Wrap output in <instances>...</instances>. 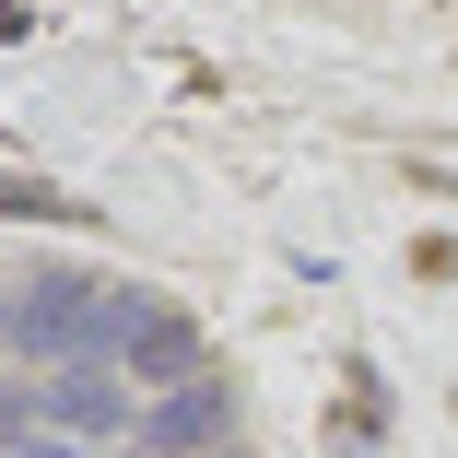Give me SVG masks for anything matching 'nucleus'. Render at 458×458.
<instances>
[{"instance_id": "f257e3e1", "label": "nucleus", "mask_w": 458, "mask_h": 458, "mask_svg": "<svg viewBox=\"0 0 458 458\" xmlns=\"http://www.w3.org/2000/svg\"><path fill=\"white\" fill-rule=\"evenodd\" d=\"M95 329H106V283H82V270H24L13 283V352H36L47 377L59 364H95Z\"/></svg>"}, {"instance_id": "f03ea898", "label": "nucleus", "mask_w": 458, "mask_h": 458, "mask_svg": "<svg viewBox=\"0 0 458 458\" xmlns=\"http://www.w3.org/2000/svg\"><path fill=\"white\" fill-rule=\"evenodd\" d=\"M224 435H235V388H224V377H189V388L141 400L130 458H224Z\"/></svg>"}, {"instance_id": "7ed1b4c3", "label": "nucleus", "mask_w": 458, "mask_h": 458, "mask_svg": "<svg viewBox=\"0 0 458 458\" xmlns=\"http://www.w3.org/2000/svg\"><path fill=\"white\" fill-rule=\"evenodd\" d=\"M47 435H82V446H106V435H141V400L118 364H59L47 377Z\"/></svg>"}, {"instance_id": "20e7f679", "label": "nucleus", "mask_w": 458, "mask_h": 458, "mask_svg": "<svg viewBox=\"0 0 458 458\" xmlns=\"http://www.w3.org/2000/svg\"><path fill=\"white\" fill-rule=\"evenodd\" d=\"M82 200H59L47 176H0V224H71Z\"/></svg>"}, {"instance_id": "39448f33", "label": "nucleus", "mask_w": 458, "mask_h": 458, "mask_svg": "<svg viewBox=\"0 0 458 458\" xmlns=\"http://www.w3.org/2000/svg\"><path fill=\"white\" fill-rule=\"evenodd\" d=\"M47 435V388H0V458Z\"/></svg>"}, {"instance_id": "423d86ee", "label": "nucleus", "mask_w": 458, "mask_h": 458, "mask_svg": "<svg viewBox=\"0 0 458 458\" xmlns=\"http://www.w3.org/2000/svg\"><path fill=\"white\" fill-rule=\"evenodd\" d=\"M13 458H95L82 435H36V446H13Z\"/></svg>"}]
</instances>
